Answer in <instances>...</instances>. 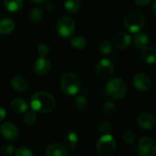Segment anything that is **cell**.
<instances>
[{
    "label": "cell",
    "instance_id": "1",
    "mask_svg": "<svg viewBox=\"0 0 156 156\" xmlns=\"http://www.w3.org/2000/svg\"><path fill=\"white\" fill-rule=\"evenodd\" d=\"M30 107L32 111L40 113L48 114L54 111L56 107V100L52 94L47 91H37L30 98Z\"/></svg>",
    "mask_w": 156,
    "mask_h": 156
},
{
    "label": "cell",
    "instance_id": "2",
    "mask_svg": "<svg viewBox=\"0 0 156 156\" xmlns=\"http://www.w3.org/2000/svg\"><path fill=\"white\" fill-rule=\"evenodd\" d=\"M59 88L65 95L74 96L81 90V81L77 74L65 72L59 80Z\"/></svg>",
    "mask_w": 156,
    "mask_h": 156
},
{
    "label": "cell",
    "instance_id": "3",
    "mask_svg": "<svg viewBox=\"0 0 156 156\" xmlns=\"http://www.w3.org/2000/svg\"><path fill=\"white\" fill-rule=\"evenodd\" d=\"M144 23V16L139 9L129 10L123 17V26L131 33H137L141 31Z\"/></svg>",
    "mask_w": 156,
    "mask_h": 156
},
{
    "label": "cell",
    "instance_id": "4",
    "mask_svg": "<svg viewBox=\"0 0 156 156\" xmlns=\"http://www.w3.org/2000/svg\"><path fill=\"white\" fill-rule=\"evenodd\" d=\"M127 90L125 81L118 77L110 79L105 86L107 95L113 100H122L124 98L127 93Z\"/></svg>",
    "mask_w": 156,
    "mask_h": 156
},
{
    "label": "cell",
    "instance_id": "5",
    "mask_svg": "<svg viewBox=\"0 0 156 156\" xmlns=\"http://www.w3.org/2000/svg\"><path fill=\"white\" fill-rule=\"evenodd\" d=\"M96 152L101 156L112 155L117 149V143L115 138L111 133L102 134L96 143Z\"/></svg>",
    "mask_w": 156,
    "mask_h": 156
},
{
    "label": "cell",
    "instance_id": "6",
    "mask_svg": "<svg viewBox=\"0 0 156 156\" xmlns=\"http://www.w3.org/2000/svg\"><path fill=\"white\" fill-rule=\"evenodd\" d=\"M75 28H76L75 21L71 17L67 16L60 17L56 25V31L58 35L65 39L70 38L73 36L75 32Z\"/></svg>",
    "mask_w": 156,
    "mask_h": 156
},
{
    "label": "cell",
    "instance_id": "7",
    "mask_svg": "<svg viewBox=\"0 0 156 156\" xmlns=\"http://www.w3.org/2000/svg\"><path fill=\"white\" fill-rule=\"evenodd\" d=\"M114 72V64L109 58H101L95 67V73L98 78L106 80L110 79Z\"/></svg>",
    "mask_w": 156,
    "mask_h": 156
},
{
    "label": "cell",
    "instance_id": "8",
    "mask_svg": "<svg viewBox=\"0 0 156 156\" xmlns=\"http://www.w3.org/2000/svg\"><path fill=\"white\" fill-rule=\"evenodd\" d=\"M137 151L140 156H154L156 154V144L151 137L145 136L139 140Z\"/></svg>",
    "mask_w": 156,
    "mask_h": 156
},
{
    "label": "cell",
    "instance_id": "9",
    "mask_svg": "<svg viewBox=\"0 0 156 156\" xmlns=\"http://www.w3.org/2000/svg\"><path fill=\"white\" fill-rule=\"evenodd\" d=\"M133 87L140 92H146L152 87V79L145 72L137 73L133 80Z\"/></svg>",
    "mask_w": 156,
    "mask_h": 156
},
{
    "label": "cell",
    "instance_id": "10",
    "mask_svg": "<svg viewBox=\"0 0 156 156\" xmlns=\"http://www.w3.org/2000/svg\"><path fill=\"white\" fill-rule=\"evenodd\" d=\"M1 135L9 142H14L19 137L18 128L11 122H5L0 126Z\"/></svg>",
    "mask_w": 156,
    "mask_h": 156
},
{
    "label": "cell",
    "instance_id": "11",
    "mask_svg": "<svg viewBox=\"0 0 156 156\" xmlns=\"http://www.w3.org/2000/svg\"><path fill=\"white\" fill-rule=\"evenodd\" d=\"M137 124L140 128L149 131L154 128L156 124L155 116L148 112H142L137 117Z\"/></svg>",
    "mask_w": 156,
    "mask_h": 156
},
{
    "label": "cell",
    "instance_id": "12",
    "mask_svg": "<svg viewBox=\"0 0 156 156\" xmlns=\"http://www.w3.org/2000/svg\"><path fill=\"white\" fill-rule=\"evenodd\" d=\"M139 59L147 65H152L156 60V48L153 46H145L140 48Z\"/></svg>",
    "mask_w": 156,
    "mask_h": 156
},
{
    "label": "cell",
    "instance_id": "13",
    "mask_svg": "<svg viewBox=\"0 0 156 156\" xmlns=\"http://www.w3.org/2000/svg\"><path fill=\"white\" fill-rule=\"evenodd\" d=\"M51 62L48 57H39L34 63V70L39 76H44L50 70Z\"/></svg>",
    "mask_w": 156,
    "mask_h": 156
},
{
    "label": "cell",
    "instance_id": "14",
    "mask_svg": "<svg viewBox=\"0 0 156 156\" xmlns=\"http://www.w3.org/2000/svg\"><path fill=\"white\" fill-rule=\"evenodd\" d=\"M131 43H132L131 36L123 31L118 32L117 34H115L113 37V45L118 49H122V50L126 49L127 48H129Z\"/></svg>",
    "mask_w": 156,
    "mask_h": 156
},
{
    "label": "cell",
    "instance_id": "15",
    "mask_svg": "<svg viewBox=\"0 0 156 156\" xmlns=\"http://www.w3.org/2000/svg\"><path fill=\"white\" fill-rule=\"evenodd\" d=\"M10 87L16 92H24L28 87L27 80L21 75H15L11 78L9 81Z\"/></svg>",
    "mask_w": 156,
    "mask_h": 156
},
{
    "label": "cell",
    "instance_id": "16",
    "mask_svg": "<svg viewBox=\"0 0 156 156\" xmlns=\"http://www.w3.org/2000/svg\"><path fill=\"white\" fill-rule=\"evenodd\" d=\"M68 154V149L60 144H51L45 149V154L47 156H66Z\"/></svg>",
    "mask_w": 156,
    "mask_h": 156
},
{
    "label": "cell",
    "instance_id": "17",
    "mask_svg": "<svg viewBox=\"0 0 156 156\" xmlns=\"http://www.w3.org/2000/svg\"><path fill=\"white\" fill-rule=\"evenodd\" d=\"M63 142L65 147L69 150H73L77 147L79 144V137L78 134L74 132H68L63 136Z\"/></svg>",
    "mask_w": 156,
    "mask_h": 156
},
{
    "label": "cell",
    "instance_id": "18",
    "mask_svg": "<svg viewBox=\"0 0 156 156\" xmlns=\"http://www.w3.org/2000/svg\"><path fill=\"white\" fill-rule=\"evenodd\" d=\"M16 28V23L11 18H2L0 20V35H9Z\"/></svg>",
    "mask_w": 156,
    "mask_h": 156
},
{
    "label": "cell",
    "instance_id": "19",
    "mask_svg": "<svg viewBox=\"0 0 156 156\" xmlns=\"http://www.w3.org/2000/svg\"><path fill=\"white\" fill-rule=\"evenodd\" d=\"M10 108L13 111V112L17 113V114H22V113H25L27 111L28 106H27V103L23 99L16 98L11 101Z\"/></svg>",
    "mask_w": 156,
    "mask_h": 156
},
{
    "label": "cell",
    "instance_id": "20",
    "mask_svg": "<svg viewBox=\"0 0 156 156\" xmlns=\"http://www.w3.org/2000/svg\"><path fill=\"white\" fill-rule=\"evenodd\" d=\"M150 42V37L144 32H137L133 39V44L136 48H142L147 46Z\"/></svg>",
    "mask_w": 156,
    "mask_h": 156
},
{
    "label": "cell",
    "instance_id": "21",
    "mask_svg": "<svg viewBox=\"0 0 156 156\" xmlns=\"http://www.w3.org/2000/svg\"><path fill=\"white\" fill-rule=\"evenodd\" d=\"M24 5L23 0H4V6L5 8L12 13L19 11Z\"/></svg>",
    "mask_w": 156,
    "mask_h": 156
},
{
    "label": "cell",
    "instance_id": "22",
    "mask_svg": "<svg viewBox=\"0 0 156 156\" xmlns=\"http://www.w3.org/2000/svg\"><path fill=\"white\" fill-rule=\"evenodd\" d=\"M64 7L69 13L75 14L81 7V0H65Z\"/></svg>",
    "mask_w": 156,
    "mask_h": 156
},
{
    "label": "cell",
    "instance_id": "23",
    "mask_svg": "<svg viewBox=\"0 0 156 156\" xmlns=\"http://www.w3.org/2000/svg\"><path fill=\"white\" fill-rule=\"evenodd\" d=\"M69 42L73 48L79 49V50L85 48L87 46V40L85 39V37H83L81 36H76V37H71Z\"/></svg>",
    "mask_w": 156,
    "mask_h": 156
},
{
    "label": "cell",
    "instance_id": "24",
    "mask_svg": "<svg viewBox=\"0 0 156 156\" xmlns=\"http://www.w3.org/2000/svg\"><path fill=\"white\" fill-rule=\"evenodd\" d=\"M43 17H44V11L39 7H34L29 12V19L34 23L40 22L43 19Z\"/></svg>",
    "mask_w": 156,
    "mask_h": 156
},
{
    "label": "cell",
    "instance_id": "25",
    "mask_svg": "<svg viewBox=\"0 0 156 156\" xmlns=\"http://www.w3.org/2000/svg\"><path fill=\"white\" fill-rule=\"evenodd\" d=\"M88 105H89V101L84 95L78 96L74 101V106L78 111L80 112L85 111L88 108Z\"/></svg>",
    "mask_w": 156,
    "mask_h": 156
},
{
    "label": "cell",
    "instance_id": "26",
    "mask_svg": "<svg viewBox=\"0 0 156 156\" xmlns=\"http://www.w3.org/2000/svg\"><path fill=\"white\" fill-rule=\"evenodd\" d=\"M112 50V44L111 41L107 40V39H104L102 40L100 45H99V51L101 54L104 55V56H107L109 55Z\"/></svg>",
    "mask_w": 156,
    "mask_h": 156
},
{
    "label": "cell",
    "instance_id": "27",
    "mask_svg": "<svg viewBox=\"0 0 156 156\" xmlns=\"http://www.w3.org/2000/svg\"><path fill=\"white\" fill-rule=\"evenodd\" d=\"M116 105L114 102H112V101H107L104 102L103 106H102V112L105 115L107 116H112L116 112Z\"/></svg>",
    "mask_w": 156,
    "mask_h": 156
},
{
    "label": "cell",
    "instance_id": "28",
    "mask_svg": "<svg viewBox=\"0 0 156 156\" xmlns=\"http://www.w3.org/2000/svg\"><path fill=\"white\" fill-rule=\"evenodd\" d=\"M37 120V112L34 111L27 112L24 116V122L28 126L35 124Z\"/></svg>",
    "mask_w": 156,
    "mask_h": 156
},
{
    "label": "cell",
    "instance_id": "29",
    "mask_svg": "<svg viewBox=\"0 0 156 156\" xmlns=\"http://www.w3.org/2000/svg\"><path fill=\"white\" fill-rule=\"evenodd\" d=\"M122 138H123V141L127 144H130V145L134 144L135 140H136L134 133L131 130H129V129H125L123 131V133H122Z\"/></svg>",
    "mask_w": 156,
    "mask_h": 156
},
{
    "label": "cell",
    "instance_id": "30",
    "mask_svg": "<svg viewBox=\"0 0 156 156\" xmlns=\"http://www.w3.org/2000/svg\"><path fill=\"white\" fill-rule=\"evenodd\" d=\"M97 130L101 134H105V133H110L112 130V125L107 122H100L97 126Z\"/></svg>",
    "mask_w": 156,
    "mask_h": 156
},
{
    "label": "cell",
    "instance_id": "31",
    "mask_svg": "<svg viewBox=\"0 0 156 156\" xmlns=\"http://www.w3.org/2000/svg\"><path fill=\"white\" fill-rule=\"evenodd\" d=\"M15 155L16 156H33L34 155V153L28 148V147H26V146H21L19 148L16 149V153H15Z\"/></svg>",
    "mask_w": 156,
    "mask_h": 156
},
{
    "label": "cell",
    "instance_id": "32",
    "mask_svg": "<svg viewBox=\"0 0 156 156\" xmlns=\"http://www.w3.org/2000/svg\"><path fill=\"white\" fill-rule=\"evenodd\" d=\"M49 52V47L47 43H40L37 46V53L39 57H47Z\"/></svg>",
    "mask_w": 156,
    "mask_h": 156
},
{
    "label": "cell",
    "instance_id": "33",
    "mask_svg": "<svg viewBox=\"0 0 156 156\" xmlns=\"http://www.w3.org/2000/svg\"><path fill=\"white\" fill-rule=\"evenodd\" d=\"M14 151H15V147L13 144H5L3 146H1V148H0V153L4 155L12 154L14 153Z\"/></svg>",
    "mask_w": 156,
    "mask_h": 156
},
{
    "label": "cell",
    "instance_id": "34",
    "mask_svg": "<svg viewBox=\"0 0 156 156\" xmlns=\"http://www.w3.org/2000/svg\"><path fill=\"white\" fill-rule=\"evenodd\" d=\"M153 0H134L135 4L139 6H147L152 3Z\"/></svg>",
    "mask_w": 156,
    "mask_h": 156
},
{
    "label": "cell",
    "instance_id": "35",
    "mask_svg": "<svg viewBox=\"0 0 156 156\" xmlns=\"http://www.w3.org/2000/svg\"><path fill=\"white\" fill-rule=\"evenodd\" d=\"M6 117V112L4 108L0 107V122H3Z\"/></svg>",
    "mask_w": 156,
    "mask_h": 156
},
{
    "label": "cell",
    "instance_id": "36",
    "mask_svg": "<svg viewBox=\"0 0 156 156\" xmlns=\"http://www.w3.org/2000/svg\"><path fill=\"white\" fill-rule=\"evenodd\" d=\"M53 7H54V5L51 2H46L44 5V8L48 11H51L53 9Z\"/></svg>",
    "mask_w": 156,
    "mask_h": 156
},
{
    "label": "cell",
    "instance_id": "37",
    "mask_svg": "<svg viewBox=\"0 0 156 156\" xmlns=\"http://www.w3.org/2000/svg\"><path fill=\"white\" fill-rule=\"evenodd\" d=\"M155 1L153 3V7H152V11H153V14H154V16H155Z\"/></svg>",
    "mask_w": 156,
    "mask_h": 156
},
{
    "label": "cell",
    "instance_id": "38",
    "mask_svg": "<svg viewBox=\"0 0 156 156\" xmlns=\"http://www.w3.org/2000/svg\"><path fill=\"white\" fill-rule=\"evenodd\" d=\"M35 4H41V3H44L46 0H32Z\"/></svg>",
    "mask_w": 156,
    "mask_h": 156
}]
</instances>
